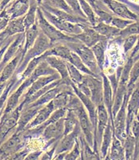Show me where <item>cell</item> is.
Returning a JSON list of instances; mask_svg holds the SVG:
<instances>
[{
	"mask_svg": "<svg viewBox=\"0 0 139 160\" xmlns=\"http://www.w3.org/2000/svg\"><path fill=\"white\" fill-rule=\"evenodd\" d=\"M36 23L39 28L40 31L47 37L49 40L52 45L58 42H63V41H75L76 38L75 37L67 35L63 33L61 31L57 29L54 26H53L49 22L47 21L45 16H43L41 8L38 7L37 11V18H36Z\"/></svg>",
	"mask_w": 139,
	"mask_h": 160,
	"instance_id": "6da1fadb",
	"label": "cell"
},
{
	"mask_svg": "<svg viewBox=\"0 0 139 160\" xmlns=\"http://www.w3.org/2000/svg\"><path fill=\"white\" fill-rule=\"evenodd\" d=\"M62 43L67 45L72 52L76 53L82 61V62L84 63L85 66L95 75L101 76L102 71L99 68L91 48L81 43L78 40H76L75 41H63Z\"/></svg>",
	"mask_w": 139,
	"mask_h": 160,
	"instance_id": "7a4b0ae2",
	"label": "cell"
},
{
	"mask_svg": "<svg viewBox=\"0 0 139 160\" xmlns=\"http://www.w3.org/2000/svg\"><path fill=\"white\" fill-rule=\"evenodd\" d=\"M52 45H53L50 43L49 40L40 31L33 45L24 55V57L20 61V64L18 66L15 73L16 74H20V73L23 72V70L25 69L27 63L29 62L32 59L34 58L39 57L41 54H43L45 51H47Z\"/></svg>",
	"mask_w": 139,
	"mask_h": 160,
	"instance_id": "3957f363",
	"label": "cell"
},
{
	"mask_svg": "<svg viewBox=\"0 0 139 160\" xmlns=\"http://www.w3.org/2000/svg\"><path fill=\"white\" fill-rule=\"evenodd\" d=\"M24 146V133L14 130L0 145V159H8L11 155L23 149Z\"/></svg>",
	"mask_w": 139,
	"mask_h": 160,
	"instance_id": "277c9868",
	"label": "cell"
},
{
	"mask_svg": "<svg viewBox=\"0 0 139 160\" xmlns=\"http://www.w3.org/2000/svg\"><path fill=\"white\" fill-rule=\"evenodd\" d=\"M24 105V102L21 101L12 112L7 115L2 114L0 119V145L9 136L12 131L14 132V130L16 129L18 120Z\"/></svg>",
	"mask_w": 139,
	"mask_h": 160,
	"instance_id": "5b68a950",
	"label": "cell"
},
{
	"mask_svg": "<svg viewBox=\"0 0 139 160\" xmlns=\"http://www.w3.org/2000/svg\"><path fill=\"white\" fill-rule=\"evenodd\" d=\"M39 8H41L42 14L45 19L47 20V21L49 22L52 25L54 26L57 29L61 31L63 33L71 36V37H75V35H78L82 32L80 23H73L71 22L65 21V20L57 18V16H53V14H51L50 12L45 10L42 7L39 6Z\"/></svg>",
	"mask_w": 139,
	"mask_h": 160,
	"instance_id": "8992f818",
	"label": "cell"
},
{
	"mask_svg": "<svg viewBox=\"0 0 139 160\" xmlns=\"http://www.w3.org/2000/svg\"><path fill=\"white\" fill-rule=\"evenodd\" d=\"M129 96L126 93L123 103L113 118L114 135L122 143L126 137V106Z\"/></svg>",
	"mask_w": 139,
	"mask_h": 160,
	"instance_id": "52a82bcc",
	"label": "cell"
},
{
	"mask_svg": "<svg viewBox=\"0 0 139 160\" xmlns=\"http://www.w3.org/2000/svg\"><path fill=\"white\" fill-rule=\"evenodd\" d=\"M82 81L87 84L90 92V99L96 106L103 103V82L101 76L85 74Z\"/></svg>",
	"mask_w": 139,
	"mask_h": 160,
	"instance_id": "ba28073f",
	"label": "cell"
},
{
	"mask_svg": "<svg viewBox=\"0 0 139 160\" xmlns=\"http://www.w3.org/2000/svg\"><path fill=\"white\" fill-rule=\"evenodd\" d=\"M33 81L34 79L31 76L27 77L20 82L19 87L15 90V92H12L10 96H8L7 100L6 102V105L4 107L3 112H2V115L9 114L19 105L22 95L24 94V92L27 90V88L31 85L32 82Z\"/></svg>",
	"mask_w": 139,
	"mask_h": 160,
	"instance_id": "9c48e42d",
	"label": "cell"
},
{
	"mask_svg": "<svg viewBox=\"0 0 139 160\" xmlns=\"http://www.w3.org/2000/svg\"><path fill=\"white\" fill-rule=\"evenodd\" d=\"M105 5L112 13L117 17L123 18L126 20L138 21V16L137 12L131 11L129 6L117 0H99Z\"/></svg>",
	"mask_w": 139,
	"mask_h": 160,
	"instance_id": "30bf717a",
	"label": "cell"
},
{
	"mask_svg": "<svg viewBox=\"0 0 139 160\" xmlns=\"http://www.w3.org/2000/svg\"><path fill=\"white\" fill-rule=\"evenodd\" d=\"M64 132V117L59 119L58 121L52 122L44 128L41 133L45 140L49 143V147L53 145L55 142L60 140L63 136Z\"/></svg>",
	"mask_w": 139,
	"mask_h": 160,
	"instance_id": "8fae6325",
	"label": "cell"
},
{
	"mask_svg": "<svg viewBox=\"0 0 139 160\" xmlns=\"http://www.w3.org/2000/svg\"><path fill=\"white\" fill-rule=\"evenodd\" d=\"M80 26L82 32L78 35H75V37L86 46L91 48L99 41L108 40L106 37L96 32L88 23H80Z\"/></svg>",
	"mask_w": 139,
	"mask_h": 160,
	"instance_id": "7c38bea8",
	"label": "cell"
},
{
	"mask_svg": "<svg viewBox=\"0 0 139 160\" xmlns=\"http://www.w3.org/2000/svg\"><path fill=\"white\" fill-rule=\"evenodd\" d=\"M71 86L72 88L74 93L78 97V99L80 100L82 102V105L85 108L86 111L87 112L88 114L89 119L91 121V123L92 125V129L94 131V138H95V133H96V121H97V115H96V106L93 102L92 101L90 98L85 96L84 94L82 93L80 91L78 90L77 87L75 86V84L73 82H71Z\"/></svg>",
	"mask_w": 139,
	"mask_h": 160,
	"instance_id": "4fadbf2b",
	"label": "cell"
},
{
	"mask_svg": "<svg viewBox=\"0 0 139 160\" xmlns=\"http://www.w3.org/2000/svg\"><path fill=\"white\" fill-rule=\"evenodd\" d=\"M81 133V129L79 125H77L75 128L71 131V133H67L66 135H63L61 139L57 142L56 149H55L54 155L62 152H68L69 150H71L75 146L78 139V135Z\"/></svg>",
	"mask_w": 139,
	"mask_h": 160,
	"instance_id": "5bb4252c",
	"label": "cell"
},
{
	"mask_svg": "<svg viewBox=\"0 0 139 160\" xmlns=\"http://www.w3.org/2000/svg\"><path fill=\"white\" fill-rule=\"evenodd\" d=\"M101 78L102 82H103V103L107 109L108 116H109V121L113 128V117H112V103H113V92H112L109 80L107 75L104 74V72L101 73Z\"/></svg>",
	"mask_w": 139,
	"mask_h": 160,
	"instance_id": "9a60e30c",
	"label": "cell"
},
{
	"mask_svg": "<svg viewBox=\"0 0 139 160\" xmlns=\"http://www.w3.org/2000/svg\"><path fill=\"white\" fill-rule=\"evenodd\" d=\"M138 105L139 94L138 86H137L131 93L127 102V106H126V134L129 133V127H130V124H131L133 118L135 117H137Z\"/></svg>",
	"mask_w": 139,
	"mask_h": 160,
	"instance_id": "2e32d148",
	"label": "cell"
},
{
	"mask_svg": "<svg viewBox=\"0 0 139 160\" xmlns=\"http://www.w3.org/2000/svg\"><path fill=\"white\" fill-rule=\"evenodd\" d=\"M24 33L16 34L14 37V39L8 45L7 48L5 53H4L3 57H2V61L0 62V65L4 67V66L12 60L16 54H17L20 50H22L23 46H24Z\"/></svg>",
	"mask_w": 139,
	"mask_h": 160,
	"instance_id": "e0dca14e",
	"label": "cell"
},
{
	"mask_svg": "<svg viewBox=\"0 0 139 160\" xmlns=\"http://www.w3.org/2000/svg\"><path fill=\"white\" fill-rule=\"evenodd\" d=\"M44 58L52 68L56 70V72L60 74L62 83L67 84V85H71V81L69 78L66 61L58 57H56V56H52V55L45 56V57L44 56Z\"/></svg>",
	"mask_w": 139,
	"mask_h": 160,
	"instance_id": "ac0fdd59",
	"label": "cell"
},
{
	"mask_svg": "<svg viewBox=\"0 0 139 160\" xmlns=\"http://www.w3.org/2000/svg\"><path fill=\"white\" fill-rule=\"evenodd\" d=\"M25 27L24 24V16L10 20L6 28L0 32V43H2L8 37H13L16 34L24 33Z\"/></svg>",
	"mask_w": 139,
	"mask_h": 160,
	"instance_id": "d6986e66",
	"label": "cell"
},
{
	"mask_svg": "<svg viewBox=\"0 0 139 160\" xmlns=\"http://www.w3.org/2000/svg\"><path fill=\"white\" fill-rule=\"evenodd\" d=\"M22 58H23V53H22V50H20L12 60L9 61L4 66L2 71L0 73V84L6 83L8 82V80L13 76Z\"/></svg>",
	"mask_w": 139,
	"mask_h": 160,
	"instance_id": "ffe728a7",
	"label": "cell"
},
{
	"mask_svg": "<svg viewBox=\"0 0 139 160\" xmlns=\"http://www.w3.org/2000/svg\"><path fill=\"white\" fill-rule=\"evenodd\" d=\"M41 108L39 107H32L30 105H24L21 112H20V117L18 120L17 126L15 130L19 132H24L25 127L35 117L36 114Z\"/></svg>",
	"mask_w": 139,
	"mask_h": 160,
	"instance_id": "44dd1931",
	"label": "cell"
},
{
	"mask_svg": "<svg viewBox=\"0 0 139 160\" xmlns=\"http://www.w3.org/2000/svg\"><path fill=\"white\" fill-rule=\"evenodd\" d=\"M40 6L45 8V10L50 12L51 14H53V16H57V18L65 20V21L71 22V23H88V24H90L88 20H87V19L77 16L74 15V14L68 13V12H65V11L59 10V9H57V8H53L52 7L48 6V5H45V4H41Z\"/></svg>",
	"mask_w": 139,
	"mask_h": 160,
	"instance_id": "7402d4cb",
	"label": "cell"
},
{
	"mask_svg": "<svg viewBox=\"0 0 139 160\" xmlns=\"http://www.w3.org/2000/svg\"><path fill=\"white\" fill-rule=\"evenodd\" d=\"M125 159H137L138 158V139L136 140L131 133L126 134L123 143Z\"/></svg>",
	"mask_w": 139,
	"mask_h": 160,
	"instance_id": "603a6c76",
	"label": "cell"
},
{
	"mask_svg": "<svg viewBox=\"0 0 139 160\" xmlns=\"http://www.w3.org/2000/svg\"><path fill=\"white\" fill-rule=\"evenodd\" d=\"M54 110V107H53L52 101L46 103L45 105H44L43 107H41V108H40L39 111L37 112V113L36 114L35 117L30 121L29 123L27 124V126H26L25 129H24V130L28 129H32V128H34V127L37 126V125L44 123V122L50 117L51 113H52Z\"/></svg>",
	"mask_w": 139,
	"mask_h": 160,
	"instance_id": "cb8c5ba5",
	"label": "cell"
},
{
	"mask_svg": "<svg viewBox=\"0 0 139 160\" xmlns=\"http://www.w3.org/2000/svg\"><path fill=\"white\" fill-rule=\"evenodd\" d=\"M60 78H61L60 74L57 72H56L53 74H51V75L39 77V78L34 80L33 82H32L31 85L27 88V92L24 94V98L31 96L33 93H35L36 92H37L38 90H40L41 88H44V87H45L46 85L50 83V82H53L55 80L60 79Z\"/></svg>",
	"mask_w": 139,
	"mask_h": 160,
	"instance_id": "d4e9b609",
	"label": "cell"
},
{
	"mask_svg": "<svg viewBox=\"0 0 139 160\" xmlns=\"http://www.w3.org/2000/svg\"><path fill=\"white\" fill-rule=\"evenodd\" d=\"M29 8V0H15L10 6L4 8L9 15L10 20L22 17L27 13Z\"/></svg>",
	"mask_w": 139,
	"mask_h": 160,
	"instance_id": "484cf974",
	"label": "cell"
},
{
	"mask_svg": "<svg viewBox=\"0 0 139 160\" xmlns=\"http://www.w3.org/2000/svg\"><path fill=\"white\" fill-rule=\"evenodd\" d=\"M114 134V130L110 121H108L107 126L104 131L103 136H102L101 143L100 147V157L102 159H105L108 155L109 147L111 146L112 140V136Z\"/></svg>",
	"mask_w": 139,
	"mask_h": 160,
	"instance_id": "4316f807",
	"label": "cell"
},
{
	"mask_svg": "<svg viewBox=\"0 0 139 160\" xmlns=\"http://www.w3.org/2000/svg\"><path fill=\"white\" fill-rule=\"evenodd\" d=\"M108 40H104V41H99L96 45L91 47V49L94 54L97 65L102 72H104V62H105V51L107 45H108Z\"/></svg>",
	"mask_w": 139,
	"mask_h": 160,
	"instance_id": "83f0119b",
	"label": "cell"
},
{
	"mask_svg": "<svg viewBox=\"0 0 139 160\" xmlns=\"http://www.w3.org/2000/svg\"><path fill=\"white\" fill-rule=\"evenodd\" d=\"M92 28L96 32H98L100 35L106 37L107 39H115L118 36L120 29L117 28L113 27L111 24H107L103 22H97L94 26H92Z\"/></svg>",
	"mask_w": 139,
	"mask_h": 160,
	"instance_id": "f1b7e54d",
	"label": "cell"
},
{
	"mask_svg": "<svg viewBox=\"0 0 139 160\" xmlns=\"http://www.w3.org/2000/svg\"><path fill=\"white\" fill-rule=\"evenodd\" d=\"M108 155L105 159L112 160H123L125 159V152L122 142L118 138H116L115 135L112 136V143H111V148L108 150Z\"/></svg>",
	"mask_w": 139,
	"mask_h": 160,
	"instance_id": "f546056e",
	"label": "cell"
},
{
	"mask_svg": "<svg viewBox=\"0 0 139 160\" xmlns=\"http://www.w3.org/2000/svg\"><path fill=\"white\" fill-rule=\"evenodd\" d=\"M39 32L40 29L37 23H35L33 25H32L31 27H29L25 30V32H24V46H23V49H22L23 57H24V55L25 54L26 52L33 45Z\"/></svg>",
	"mask_w": 139,
	"mask_h": 160,
	"instance_id": "4dcf8cb0",
	"label": "cell"
},
{
	"mask_svg": "<svg viewBox=\"0 0 139 160\" xmlns=\"http://www.w3.org/2000/svg\"><path fill=\"white\" fill-rule=\"evenodd\" d=\"M78 140L80 146L81 159H100V155L89 146L88 143L87 142L82 132L78 135Z\"/></svg>",
	"mask_w": 139,
	"mask_h": 160,
	"instance_id": "1f68e13d",
	"label": "cell"
},
{
	"mask_svg": "<svg viewBox=\"0 0 139 160\" xmlns=\"http://www.w3.org/2000/svg\"><path fill=\"white\" fill-rule=\"evenodd\" d=\"M126 87H127V84L118 82L117 88V90H116V92L114 93L113 96V103H112V108L113 118L118 112V110L120 109L122 103H123L124 97H125V95L126 93Z\"/></svg>",
	"mask_w": 139,
	"mask_h": 160,
	"instance_id": "d6a6232c",
	"label": "cell"
},
{
	"mask_svg": "<svg viewBox=\"0 0 139 160\" xmlns=\"http://www.w3.org/2000/svg\"><path fill=\"white\" fill-rule=\"evenodd\" d=\"M56 73V70L53 69L47 63V62L45 60V58L40 62L37 64L33 72L32 73L30 76L33 78L34 80L41 76H47V75H51Z\"/></svg>",
	"mask_w": 139,
	"mask_h": 160,
	"instance_id": "836d02e7",
	"label": "cell"
},
{
	"mask_svg": "<svg viewBox=\"0 0 139 160\" xmlns=\"http://www.w3.org/2000/svg\"><path fill=\"white\" fill-rule=\"evenodd\" d=\"M38 7L39 6L36 0H29V8L27 13L24 16V24L25 30L36 23L37 11Z\"/></svg>",
	"mask_w": 139,
	"mask_h": 160,
	"instance_id": "e575fe53",
	"label": "cell"
},
{
	"mask_svg": "<svg viewBox=\"0 0 139 160\" xmlns=\"http://www.w3.org/2000/svg\"><path fill=\"white\" fill-rule=\"evenodd\" d=\"M78 124V118H77L74 111L71 109H67L66 115L64 117V132H63V135L71 133Z\"/></svg>",
	"mask_w": 139,
	"mask_h": 160,
	"instance_id": "d590c367",
	"label": "cell"
},
{
	"mask_svg": "<svg viewBox=\"0 0 139 160\" xmlns=\"http://www.w3.org/2000/svg\"><path fill=\"white\" fill-rule=\"evenodd\" d=\"M78 1L81 10H82V13L84 14V16H86L87 20H88L91 26H94L98 22V20H97V17H96V14H95L93 8L85 0H78Z\"/></svg>",
	"mask_w": 139,
	"mask_h": 160,
	"instance_id": "8d00e7d4",
	"label": "cell"
},
{
	"mask_svg": "<svg viewBox=\"0 0 139 160\" xmlns=\"http://www.w3.org/2000/svg\"><path fill=\"white\" fill-rule=\"evenodd\" d=\"M67 62L71 63V64H72L75 67H76V68L78 69L80 72H82V74L95 75V74H93L86 66H85V64L82 62V61L81 60L80 58L78 57L76 53L72 52V51L71 52V54H70L68 59H67ZM95 76H96V75H95Z\"/></svg>",
	"mask_w": 139,
	"mask_h": 160,
	"instance_id": "74e56055",
	"label": "cell"
},
{
	"mask_svg": "<svg viewBox=\"0 0 139 160\" xmlns=\"http://www.w3.org/2000/svg\"><path fill=\"white\" fill-rule=\"evenodd\" d=\"M139 25L138 21H134L131 24L128 25L123 29L120 30L118 36L116 37L114 40H118V41H122L124 38L129 37V36L135 35V34L139 33Z\"/></svg>",
	"mask_w": 139,
	"mask_h": 160,
	"instance_id": "f35d334b",
	"label": "cell"
},
{
	"mask_svg": "<svg viewBox=\"0 0 139 160\" xmlns=\"http://www.w3.org/2000/svg\"><path fill=\"white\" fill-rule=\"evenodd\" d=\"M66 63H67L69 78L71 79V82H73V83L75 84V85L80 83L82 81V79H83L84 74H82V72H80L76 67H75L72 64L68 62L67 61H66Z\"/></svg>",
	"mask_w": 139,
	"mask_h": 160,
	"instance_id": "ab89813d",
	"label": "cell"
},
{
	"mask_svg": "<svg viewBox=\"0 0 139 160\" xmlns=\"http://www.w3.org/2000/svg\"><path fill=\"white\" fill-rule=\"evenodd\" d=\"M41 4H45V5H48V6L52 7L53 8H57L59 10L65 11L68 13L74 14V12L71 11V8H69L65 0H42Z\"/></svg>",
	"mask_w": 139,
	"mask_h": 160,
	"instance_id": "60d3db41",
	"label": "cell"
},
{
	"mask_svg": "<svg viewBox=\"0 0 139 160\" xmlns=\"http://www.w3.org/2000/svg\"><path fill=\"white\" fill-rule=\"evenodd\" d=\"M137 39H138V34L129 36V37L124 38L122 41L123 42L122 45H123L124 53L128 54L129 51L132 50L134 45L137 43Z\"/></svg>",
	"mask_w": 139,
	"mask_h": 160,
	"instance_id": "b9f144b4",
	"label": "cell"
},
{
	"mask_svg": "<svg viewBox=\"0 0 139 160\" xmlns=\"http://www.w3.org/2000/svg\"><path fill=\"white\" fill-rule=\"evenodd\" d=\"M81 155V150L80 146H79V142L78 140L77 139L76 142H75V146L73 147V148L71 150H69L68 152H67L66 155H65L64 159L66 160H75L80 158Z\"/></svg>",
	"mask_w": 139,
	"mask_h": 160,
	"instance_id": "7bdbcfd3",
	"label": "cell"
},
{
	"mask_svg": "<svg viewBox=\"0 0 139 160\" xmlns=\"http://www.w3.org/2000/svg\"><path fill=\"white\" fill-rule=\"evenodd\" d=\"M133 22H134L133 20H126V19H123V18L117 17V16H113L110 24L112 26H113V27L118 28V29L122 30L123 29V28H125L126 27H127L128 25H129V24H131Z\"/></svg>",
	"mask_w": 139,
	"mask_h": 160,
	"instance_id": "ee69618b",
	"label": "cell"
},
{
	"mask_svg": "<svg viewBox=\"0 0 139 160\" xmlns=\"http://www.w3.org/2000/svg\"><path fill=\"white\" fill-rule=\"evenodd\" d=\"M65 1H66V2H67V4L69 6V8H71V11L74 12L75 16L87 19L86 16H84V14L82 13V10H81L78 0H65Z\"/></svg>",
	"mask_w": 139,
	"mask_h": 160,
	"instance_id": "f6af8a7d",
	"label": "cell"
},
{
	"mask_svg": "<svg viewBox=\"0 0 139 160\" xmlns=\"http://www.w3.org/2000/svg\"><path fill=\"white\" fill-rule=\"evenodd\" d=\"M9 21H10L9 15L7 12L6 9L3 8L2 11H0V32L6 28Z\"/></svg>",
	"mask_w": 139,
	"mask_h": 160,
	"instance_id": "bcb514c9",
	"label": "cell"
},
{
	"mask_svg": "<svg viewBox=\"0 0 139 160\" xmlns=\"http://www.w3.org/2000/svg\"><path fill=\"white\" fill-rule=\"evenodd\" d=\"M129 133H131L134 138L136 140L138 139L139 136V123L138 120H137V117H135L132 121L131 124H130V127H129Z\"/></svg>",
	"mask_w": 139,
	"mask_h": 160,
	"instance_id": "7dc6e473",
	"label": "cell"
},
{
	"mask_svg": "<svg viewBox=\"0 0 139 160\" xmlns=\"http://www.w3.org/2000/svg\"><path fill=\"white\" fill-rule=\"evenodd\" d=\"M28 153H29V150H27V149H24V150L21 149V150H20L19 151L16 152L15 154H12V155H11L8 159L23 160L25 158V157L27 156V154H28Z\"/></svg>",
	"mask_w": 139,
	"mask_h": 160,
	"instance_id": "c3c4849f",
	"label": "cell"
},
{
	"mask_svg": "<svg viewBox=\"0 0 139 160\" xmlns=\"http://www.w3.org/2000/svg\"><path fill=\"white\" fill-rule=\"evenodd\" d=\"M58 141H57V142H55L53 143V147H52V148H51L50 150H47V151H46L45 154H41V157L40 158H41V159H43V160L53 159V157H54L55 149H56V146H57V143Z\"/></svg>",
	"mask_w": 139,
	"mask_h": 160,
	"instance_id": "681fc988",
	"label": "cell"
},
{
	"mask_svg": "<svg viewBox=\"0 0 139 160\" xmlns=\"http://www.w3.org/2000/svg\"><path fill=\"white\" fill-rule=\"evenodd\" d=\"M43 154V150H36V151H33V152L28 153L27 154V156L25 157L24 159L27 160H36V159H40L41 158V154Z\"/></svg>",
	"mask_w": 139,
	"mask_h": 160,
	"instance_id": "f907efd6",
	"label": "cell"
},
{
	"mask_svg": "<svg viewBox=\"0 0 139 160\" xmlns=\"http://www.w3.org/2000/svg\"><path fill=\"white\" fill-rule=\"evenodd\" d=\"M86 2H88L89 4L91 5L92 8H93V10H96V8H98L99 4H98V0H85Z\"/></svg>",
	"mask_w": 139,
	"mask_h": 160,
	"instance_id": "816d5d0a",
	"label": "cell"
},
{
	"mask_svg": "<svg viewBox=\"0 0 139 160\" xmlns=\"http://www.w3.org/2000/svg\"><path fill=\"white\" fill-rule=\"evenodd\" d=\"M12 0H1L0 2V11H2L4 8H6L7 5L10 3Z\"/></svg>",
	"mask_w": 139,
	"mask_h": 160,
	"instance_id": "f5cc1de1",
	"label": "cell"
},
{
	"mask_svg": "<svg viewBox=\"0 0 139 160\" xmlns=\"http://www.w3.org/2000/svg\"><path fill=\"white\" fill-rule=\"evenodd\" d=\"M37 1V2L38 6H40L41 3H42V0H36Z\"/></svg>",
	"mask_w": 139,
	"mask_h": 160,
	"instance_id": "db71d44e",
	"label": "cell"
},
{
	"mask_svg": "<svg viewBox=\"0 0 139 160\" xmlns=\"http://www.w3.org/2000/svg\"><path fill=\"white\" fill-rule=\"evenodd\" d=\"M2 112H0V119H1V117H2Z\"/></svg>",
	"mask_w": 139,
	"mask_h": 160,
	"instance_id": "11a10c76",
	"label": "cell"
},
{
	"mask_svg": "<svg viewBox=\"0 0 139 160\" xmlns=\"http://www.w3.org/2000/svg\"><path fill=\"white\" fill-rule=\"evenodd\" d=\"M2 43H3V42H2ZM2 43H0V47H1V45H2Z\"/></svg>",
	"mask_w": 139,
	"mask_h": 160,
	"instance_id": "9f6ffc18",
	"label": "cell"
},
{
	"mask_svg": "<svg viewBox=\"0 0 139 160\" xmlns=\"http://www.w3.org/2000/svg\"><path fill=\"white\" fill-rule=\"evenodd\" d=\"M0 2H1V0H0Z\"/></svg>",
	"mask_w": 139,
	"mask_h": 160,
	"instance_id": "6f0895ef",
	"label": "cell"
}]
</instances>
